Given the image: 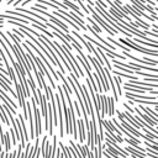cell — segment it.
I'll use <instances>...</instances> for the list:
<instances>
[{
    "label": "cell",
    "instance_id": "obj_29",
    "mask_svg": "<svg viewBox=\"0 0 158 158\" xmlns=\"http://www.w3.org/2000/svg\"><path fill=\"white\" fill-rule=\"evenodd\" d=\"M9 157H17V149H14V152L9 153Z\"/></svg>",
    "mask_w": 158,
    "mask_h": 158
},
{
    "label": "cell",
    "instance_id": "obj_1",
    "mask_svg": "<svg viewBox=\"0 0 158 158\" xmlns=\"http://www.w3.org/2000/svg\"><path fill=\"white\" fill-rule=\"evenodd\" d=\"M23 49L25 51H27V54L35 60V63H36V65H37V69H40V70H42L43 72V74L49 79V84H51V86H52V89H56L57 86H56V83H54V80L52 79V74H51V72L48 70V68L44 65V63H43V60H40V57H36L35 54H33V52H32V49H31V47L26 43V42H23Z\"/></svg>",
    "mask_w": 158,
    "mask_h": 158
},
{
    "label": "cell",
    "instance_id": "obj_25",
    "mask_svg": "<svg viewBox=\"0 0 158 158\" xmlns=\"http://www.w3.org/2000/svg\"><path fill=\"white\" fill-rule=\"evenodd\" d=\"M11 31H14V33H15V35H17L20 38H23V40L26 38V36H25V35L21 32V30H20V28H19V30H17V28H12Z\"/></svg>",
    "mask_w": 158,
    "mask_h": 158
},
{
    "label": "cell",
    "instance_id": "obj_8",
    "mask_svg": "<svg viewBox=\"0 0 158 158\" xmlns=\"http://www.w3.org/2000/svg\"><path fill=\"white\" fill-rule=\"evenodd\" d=\"M128 153H130V156L131 157H133V158H137V157H148L144 152H142V151H138L137 148H135V147H132L131 144L130 146H127L126 148H125Z\"/></svg>",
    "mask_w": 158,
    "mask_h": 158
},
{
    "label": "cell",
    "instance_id": "obj_27",
    "mask_svg": "<svg viewBox=\"0 0 158 158\" xmlns=\"http://www.w3.org/2000/svg\"><path fill=\"white\" fill-rule=\"evenodd\" d=\"M147 151H148V152H149L152 156H154V157H158V152H157V151H153V149H152V148H149V147H147Z\"/></svg>",
    "mask_w": 158,
    "mask_h": 158
},
{
    "label": "cell",
    "instance_id": "obj_12",
    "mask_svg": "<svg viewBox=\"0 0 158 158\" xmlns=\"http://www.w3.org/2000/svg\"><path fill=\"white\" fill-rule=\"evenodd\" d=\"M123 117H125V120H126V121H128V123H131V125H132V126H135L136 128H138V130H139V128H142V126H141V125L135 120V117L131 115V112H130V111H125V112H123Z\"/></svg>",
    "mask_w": 158,
    "mask_h": 158
},
{
    "label": "cell",
    "instance_id": "obj_16",
    "mask_svg": "<svg viewBox=\"0 0 158 158\" xmlns=\"http://www.w3.org/2000/svg\"><path fill=\"white\" fill-rule=\"evenodd\" d=\"M114 98H107V102H109V111H107V115L109 116H114V112H115V107H114Z\"/></svg>",
    "mask_w": 158,
    "mask_h": 158
},
{
    "label": "cell",
    "instance_id": "obj_5",
    "mask_svg": "<svg viewBox=\"0 0 158 158\" xmlns=\"http://www.w3.org/2000/svg\"><path fill=\"white\" fill-rule=\"evenodd\" d=\"M31 106H32V111H33V115H35L33 123H35V138H36V137H40L41 133H42V125H41L40 110H38V107H37V102H36L35 98L31 99Z\"/></svg>",
    "mask_w": 158,
    "mask_h": 158
},
{
    "label": "cell",
    "instance_id": "obj_14",
    "mask_svg": "<svg viewBox=\"0 0 158 158\" xmlns=\"http://www.w3.org/2000/svg\"><path fill=\"white\" fill-rule=\"evenodd\" d=\"M72 33H73V36H75V37H77V38H78V40H79V41H80V42H81V43L85 46V48H86L89 52H91V49H90L91 43H88V41H85V38H84L83 36H80V35H79V32H78L77 30H75V31H73Z\"/></svg>",
    "mask_w": 158,
    "mask_h": 158
},
{
    "label": "cell",
    "instance_id": "obj_17",
    "mask_svg": "<svg viewBox=\"0 0 158 158\" xmlns=\"http://www.w3.org/2000/svg\"><path fill=\"white\" fill-rule=\"evenodd\" d=\"M114 74H116V75H120V77H123V78H127V79H137V77H135V75H132V74H130V73H121V72H118V70H111Z\"/></svg>",
    "mask_w": 158,
    "mask_h": 158
},
{
    "label": "cell",
    "instance_id": "obj_21",
    "mask_svg": "<svg viewBox=\"0 0 158 158\" xmlns=\"http://www.w3.org/2000/svg\"><path fill=\"white\" fill-rule=\"evenodd\" d=\"M23 89H25V96L30 98V86H28V79L23 78Z\"/></svg>",
    "mask_w": 158,
    "mask_h": 158
},
{
    "label": "cell",
    "instance_id": "obj_22",
    "mask_svg": "<svg viewBox=\"0 0 158 158\" xmlns=\"http://www.w3.org/2000/svg\"><path fill=\"white\" fill-rule=\"evenodd\" d=\"M47 138H48V136H44V137L42 138V142H41V151H42L41 156H42V157H44V152H46V142H47Z\"/></svg>",
    "mask_w": 158,
    "mask_h": 158
},
{
    "label": "cell",
    "instance_id": "obj_20",
    "mask_svg": "<svg viewBox=\"0 0 158 158\" xmlns=\"http://www.w3.org/2000/svg\"><path fill=\"white\" fill-rule=\"evenodd\" d=\"M86 21H89V22L91 23V26H93V28H94L95 31H99V32H102V31H101V28H100V26H99V25H98V23L95 22V20H94V19H90V17L88 16V17H86Z\"/></svg>",
    "mask_w": 158,
    "mask_h": 158
},
{
    "label": "cell",
    "instance_id": "obj_6",
    "mask_svg": "<svg viewBox=\"0 0 158 158\" xmlns=\"http://www.w3.org/2000/svg\"><path fill=\"white\" fill-rule=\"evenodd\" d=\"M53 15H56V16H58L60 20H63V21H65V22H68L69 25H72L73 27H74V30H77V31H80L81 28L79 27V25L77 23V22H74L72 19H69V17H65V15H63L62 12H59L58 10L57 11H53Z\"/></svg>",
    "mask_w": 158,
    "mask_h": 158
},
{
    "label": "cell",
    "instance_id": "obj_11",
    "mask_svg": "<svg viewBox=\"0 0 158 158\" xmlns=\"http://www.w3.org/2000/svg\"><path fill=\"white\" fill-rule=\"evenodd\" d=\"M105 144H106V151H107V152L111 154V157H125V154H123V153H121V152H120L117 148H115V147H114L111 143L106 142Z\"/></svg>",
    "mask_w": 158,
    "mask_h": 158
},
{
    "label": "cell",
    "instance_id": "obj_23",
    "mask_svg": "<svg viewBox=\"0 0 158 158\" xmlns=\"http://www.w3.org/2000/svg\"><path fill=\"white\" fill-rule=\"evenodd\" d=\"M30 148H31V144H30V142L27 141L26 142V146H25V152H23V154H22V158H27L28 157V153H30Z\"/></svg>",
    "mask_w": 158,
    "mask_h": 158
},
{
    "label": "cell",
    "instance_id": "obj_30",
    "mask_svg": "<svg viewBox=\"0 0 158 158\" xmlns=\"http://www.w3.org/2000/svg\"><path fill=\"white\" fill-rule=\"evenodd\" d=\"M0 151H2V149H1V142H0Z\"/></svg>",
    "mask_w": 158,
    "mask_h": 158
},
{
    "label": "cell",
    "instance_id": "obj_9",
    "mask_svg": "<svg viewBox=\"0 0 158 158\" xmlns=\"http://www.w3.org/2000/svg\"><path fill=\"white\" fill-rule=\"evenodd\" d=\"M78 130H79V142L83 143L86 138H85V123L84 120H78Z\"/></svg>",
    "mask_w": 158,
    "mask_h": 158
},
{
    "label": "cell",
    "instance_id": "obj_3",
    "mask_svg": "<svg viewBox=\"0 0 158 158\" xmlns=\"http://www.w3.org/2000/svg\"><path fill=\"white\" fill-rule=\"evenodd\" d=\"M118 41H120L122 44H126L128 48H131V49H133V51H137V52H139V53H144V54H149V56L158 57V52H157V51L144 48V47L139 46L137 42H135L133 40H123V38H118Z\"/></svg>",
    "mask_w": 158,
    "mask_h": 158
},
{
    "label": "cell",
    "instance_id": "obj_2",
    "mask_svg": "<svg viewBox=\"0 0 158 158\" xmlns=\"http://www.w3.org/2000/svg\"><path fill=\"white\" fill-rule=\"evenodd\" d=\"M58 89V94L60 96V101H62V109H63V112H64V132L65 135H73V131H72V120L70 118V112H69V109L67 106V99L64 96V91L62 89V86H57Z\"/></svg>",
    "mask_w": 158,
    "mask_h": 158
},
{
    "label": "cell",
    "instance_id": "obj_24",
    "mask_svg": "<svg viewBox=\"0 0 158 158\" xmlns=\"http://www.w3.org/2000/svg\"><path fill=\"white\" fill-rule=\"evenodd\" d=\"M10 135H11V143L15 146L17 143V138H16V135H15L14 128H10Z\"/></svg>",
    "mask_w": 158,
    "mask_h": 158
},
{
    "label": "cell",
    "instance_id": "obj_7",
    "mask_svg": "<svg viewBox=\"0 0 158 158\" xmlns=\"http://www.w3.org/2000/svg\"><path fill=\"white\" fill-rule=\"evenodd\" d=\"M100 104H101V117L104 118L105 115L109 111V102H107V96L104 94H100Z\"/></svg>",
    "mask_w": 158,
    "mask_h": 158
},
{
    "label": "cell",
    "instance_id": "obj_4",
    "mask_svg": "<svg viewBox=\"0 0 158 158\" xmlns=\"http://www.w3.org/2000/svg\"><path fill=\"white\" fill-rule=\"evenodd\" d=\"M88 9H89V11L93 14V19L95 20V21H98V25H100L105 31H107L109 32V35H111V36H114V35H116L118 31L116 30V28H114L110 23H107L101 16H99V14L96 12V10H94L93 7H91V5H88Z\"/></svg>",
    "mask_w": 158,
    "mask_h": 158
},
{
    "label": "cell",
    "instance_id": "obj_19",
    "mask_svg": "<svg viewBox=\"0 0 158 158\" xmlns=\"http://www.w3.org/2000/svg\"><path fill=\"white\" fill-rule=\"evenodd\" d=\"M4 146H5V151H6V152H9V151L11 149V143H10V132H6V133H5V143H4Z\"/></svg>",
    "mask_w": 158,
    "mask_h": 158
},
{
    "label": "cell",
    "instance_id": "obj_15",
    "mask_svg": "<svg viewBox=\"0 0 158 158\" xmlns=\"http://www.w3.org/2000/svg\"><path fill=\"white\" fill-rule=\"evenodd\" d=\"M68 141H69V146H70V148H72V156H73V157H83L81 153H80V151H79V148L75 146L74 141H73V139H68Z\"/></svg>",
    "mask_w": 158,
    "mask_h": 158
},
{
    "label": "cell",
    "instance_id": "obj_26",
    "mask_svg": "<svg viewBox=\"0 0 158 158\" xmlns=\"http://www.w3.org/2000/svg\"><path fill=\"white\" fill-rule=\"evenodd\" d=\"M144 143H146L147 147H149V148H152V149H154V151L158 152V144H154V143H152V142H149V141H146Z\"/></svg>",
    "mask_w": 158,
    "mask_h": 158
},
{
    "label": "cell",
    "instance_id": "obj_31",
    "mask_svg": "<svg viewBox=\"0 0 158 158\" xmlns=\"http://www.w3.org/2000/svg\"><path fill=\"white\" fill-rule=\"evenodd\" d=\"M157 128H158V127H157Z\"/></svg>",
    "mask_w": 158,
    "mask_h": 158
},
{
    "label": "cell",
    "instance_id": "obj_13",
    "mask_svg": "<svg viewBox=\"0 0 158 158\" xmlns=\"http://www.w3.org/2000/svg\"><path fill=\"white\" fill-rule=\"evenodd\" d=\"M60 1H63V4H65V5H67L68 7H70L73 11H75L80 17H84V12H83V11H81V9H80V7H78L75 4H73V2H72V1H69V0H60Z\"/></svg>",
    "mask_w": 158,
    "mask_h": 158
},
{
    "label": "cell",
    "instance_id": "obj_28",
    "mask_svg": "<svg viewBox=\"0 0 158 158\" xmlns=\"http://www.w3.org/2000/svg\"><path fill=\"white\" fill-rule=\"evenodd\" d=\"M123 107H125V109H126V110H128V111H130V112H135V110H133V109H132V107H130V106H128V104H126V102H125V104H123Z\"/></svg>",
    "mask_w": 158,
    "mask_h": 158
},
{
    "label": "cell",
    "instance_id": "obj_18",
    "mask_svg": "<svg viewBox=\"0 0 158 158\" xmlns=\"http://www.w3.org/2000/svg\"><path fill=\"white\" fill-rule=\"evenodd\" d=\"M114 80H115V85H116V89H117V93H118V96L122 94V90H121V77L120 75H116L115 78H114Z\"/></svg>",
    "mask_w": 158,
    "mask_h": 158
},
{
    "label": "cell",
    "instance_id": "obj_10",
    "mask_svg": "<svg viewBox=\"0 0 158 158\" xmlns=\"http://www.w3.org/2000/svg\"><path fill=\"white\" fill-rule=\"evenodd\" d=\"M69 14H70V16L73 17V20L79 25V27L81 28V31H86V26H85V21L83 20V17H80V16H78L74 11H68Z\"/></svg>",
    "mask_w": 158,
    "mask_h": 158
}]
</instances>
